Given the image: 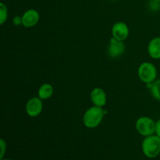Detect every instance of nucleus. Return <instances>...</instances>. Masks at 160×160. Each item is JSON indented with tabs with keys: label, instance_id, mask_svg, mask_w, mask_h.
<instances>
[{
	"label": "nucleus",
	"instance_id": "1",
	"mask_svg": "<svg viewBox=\"0 0 160 160\" xmlns=\"http://www.w3.org/2000/svg\"><path fill=\"white\" fill-rule=\"evenodd\" d=\"M107 113L103 107L93 106L88 109L83 116V123L86 128L94 129L99 126L102 122L104 116Z\"/></svg>",
	"mask_w": 160,
	"mask_h": 160
},
{
	"label": "nucleus",
	"instance_id": "2",
	"mask_svg": "<svg viewBox=\"0 0 160 160\" xmlns=\"http://www.w3.org/2000/svg\"><path fill=\"white\" fill-rule=\"evenodd\" d=\"M143 154L148 159H155L160 154V138L156 134L145 137L142 143Z\"/></svg>",
	"mask_w": 160,
	"mask_h": 160
},
{
	"label": "nucleus",
	"instance_id": "3",
	"mask_svg": "<svg viewBox=\"0 0 160 160\" xmlns=\"http://www.w3.org/2000/svg\"><path fill=\"white\" fill-rule=\"evenodd\" d=\"M138 76L141 81L148 84L154 82L157 77V69L156 66L149 62H144L138 69Z\"/></svg>",
	"mask_w": 160,
	"mask_h": 160
},
{
	"label": "nucleus",
	"instance_id": "4",
	"mask_svg": "<svg viewBox=\"0 0 160 160\" xmlns=\"http://www.w3.org/2000/svg\"><path fill=\"white\" fill-rule=\"evenodd\" d=\"M135 128L144 137L152 135L156 131V122L148 117H141L136 121Z\"/></svg>",
	"mask_w": 160,
	"mask_h": 160
},
{
	"label": "nucleus",
	"instance_id": "5",
	"mask_svg": "<svg viewBox=\"0 0 160 160\" xmlns=\"http://www.w3.org/2000/svg\"><path fill=\"white\" fill-rule=\"evenodd\" d=\"M43 100L39 97L30 98L26 104V112L30 117H37L43 110Z\"/></svg>",
	"mask_w": 160,
	"mask_h": 160
},
{
	"label": "nucleus",
	"instance_id": "6",
	"mask_svg": "<svg viewBox=\"0 0 160 160\" xmlns=\"http://www.w3.org/2000/svg\"><path fill=\"white\" fill-rule=\"evenodd\" d=\"M125 52V45L123 42L114 38H111L109 41V45L108 47V55L110 58L116 59L124 53Z\"/></svg>",
	"mask_w": 160,
	"mask_h": 160
},
{
	"label": "nucleus",
	"instance_id": "7",
	"mask_svg": "<svg viewBox=\"0 0 160 160\" xmlns=\"http://www.w3.org/2000/svg\"><path fill=\"white\" fill-rule=\"evenodd\" d=\"M130 34V30L128 24L124 22L119 21L113 24L112 28V38L123 42L128 38Z\"/></svg>",
	"mask_w": 160,
	"mask_h": 160
},
{
	"label": "nucleus",
	"instance_id": "8",
	"mask_svg": "<svg viewBox=\"0 0 160 160\" xmlns=\"http://www.w3.org/2000/svg\"><path fill=\"white\" fill-rule=\"evenodd\" d=\"M90 97L94 106L104 107L107 102V95L106 92L101 88H95L91 92Z\"/></svg>",
	"mask_w": 160,
	"mask_h": 160
},
{
	"label": "nucleus",
	"instance_id": "9",
	"mask_svg": "<svg viewBox=\"0 0 160 160\" xmlns=\"http://www.w3.org/2000/svg\"><path fill=\"white\" fill-rule=\"evenodd\" d=\"M23 26L25 28H32L38 23L40 15L36 9H30L23 12L22 15Z\"/></svg>",
	"mask_w": 160,
	"mask_h": 160
},
{
	"label": "nucleus",
	"instance_id": "10",
	"mask_svg": "<svg viewBox=\"0 0 160 160\" xmlns=\"http://www.w3.org/2000/svg\"><path fill=\"white\" fill-rule=\"evenodd\" d=\"M148 53L152 59H160V37H156L152 39L148 45Z\"/></svg>",
	"mask_w": 160,
	"mask_h": 160
},
{
	"label": "nucleus",
	"instance_id": "11",
	"mask_svg": "<svg viewBox=\"0 0 160 160\" xmlns=\"http://www.w3.org/2000/svg\"><path fill=\"white\" fill-rule=\"evenodd\" d=\"M53 92H54V89H53L52 85L48 83H45L40 86L38 94L41 99L47 100L52 96Z\"/></svg>",
	"mask_w": 160,
	"mask_h": 160
},
{
	"label": "nucleus",
	"instance_id": "12",
	"mask_svg": "<svg viewBox=\"0 0 160 160\" xmlns=\"http://www.w3.org/2000/svg\"><path fill=\"white\" fill-rule=\"evenodd\" d=\"M147 85L150 89V92H151L153 98L160 102V79L156 80L154 82L147 84Z\"/></svg>",
	"mask_w": 160,
	"mask_h": 160
},
{
	"label": "nucleus",
	"instance_id": "13",
	"mask_svg": "<svg viewBox=\"0 0 160 160\" xmlns=\"http://www.w3.org/2000/svg\"><path fill=\"white\" fill-rule=\"evenodd\" d=\"M8 18V9L4 3H0V23L4 24Z\"/></svg>",
	"mask_w": 160,
	"mask_h": 160
},
{
	"label": "nucleus",
	"instance_id": "14",
	"mask_svg": "<svg viewBox=\"0 0 160 160\" xmlns=\"http://www.w3.org/2000/svg\"><path fill=\"white\" fill-rule=\"evenodd\" d=\"M148 6L149 9L152 11H158L160 9V2L155 1V0H152L148 3Z\"/></svg>",
	"mask_w": 160,
	"mask_h": 160
},
{
	"label": "nucleus",
	"instance_id": "15",
	"mask_svg": "<svg viewBox=\"0 0 160 160\" xmlns=\"http://www.w3.org/2000/svg\"><path fill=\"white\" fill-rule=\"evenodd\" d=\"M0 148H1V152H0V159H1L4 158L6 152V142H5L4 139L0 140Z\"/></svg>",
	"mask_w": 160,
	"mask_h": 160
},
{
	"label": "nucleus",
	"instance_id": "16",
	"mask_svg": "<svg viewBox=\"0 0 160 160\" xmlns=\"http://www.w3.org/2000/svg\"><path fill=\"white\" fill-rule=\"evenodd\" d=\"M12 23L15 26H20L23 25V19H22V16H15L12 19Z\"/></svg>",
	"mask_w": 160,
	"mask_h": 160
},
{
	"label": "nucleus",
	"instance_id": "17",
	"mask_svg": "<svg viewBox=\"0 0 160 160\" xmlns=\"http://www.w3.org/2000/svg\"><path fill=\"white\" fill-rule=\"evenodd\" d=\"M155 134L160 138V119L156 122V131H155Z\"/></svg>",
	"mask_w": 160,
	"mask_h": 160
},
{
	"label": "nucleus",
	"instance_id": "18",
	"mask_svg": "<svg viewBox=\"0 0 160 160\" xmlns=\"http://www.w3.org/2000/svg\"><path fill=\"white\" fill-rule=\"evenodd\" d=\"M0 160H12V159H4V158H3V159H1Z\"/></svg>",
	"mask_w": 160,
	"mask_h": 160
},
{
	"label": "nucleus",
	"instance_id": "19",
	"mask_svg": "<svg viewBox=\"0 0 160 160\" xmlns=\"http://www.w3.org/2000/svg\"><path fill=\"white\" fill-rule=\"evenodd\" d=\"M155 1H157V2H160V0H155Z\"/></svg>",
	"mask_w": 160,
	"mask_h": 160
},
{
	"label": "nucleus",
	"instance_id": "20",
	"mask_svg": "<svg viewBox=\"0 0 160 160\" xmlns=\"http://www.w3.org/2000/svg\"><path fill=\"white\" fill-rule=\"evenodd\" d=\"M110 1H116V0H110Z\"/></svg>",
	"mask_w": 160,
	"mask_h": 160
}]
</instances>
